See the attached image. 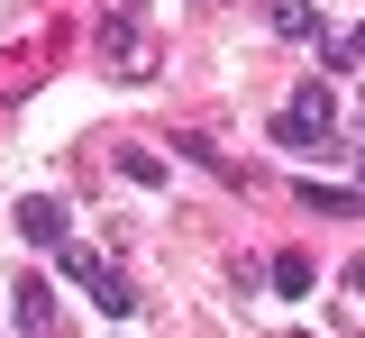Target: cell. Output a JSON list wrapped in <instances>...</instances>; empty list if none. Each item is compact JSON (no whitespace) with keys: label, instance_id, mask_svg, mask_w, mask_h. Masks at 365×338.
<instances>
[{"label":"cell","instance_id":"cell-5","mask_svg":"<svg viewBox=\"0 0 365 338\" xmlns=\"http://www.w3.org/2000/svg\"><path fill=\"white\" fill-rule=\"evenodd\" d=\"M265 19L283 28V37H302V46H319V9H311V0H265Z\"/></svg>","mask_w":365,"mask_h":338},{"label":"cell","instance_id":"cell-2","mask_svg":"<svg viewBox=\"0 0 365 338\" xmlns=\"http://www.w3.org/2000/svg\"><path fill=\"white\" fill-rule=\"evenodd\" d=\"M329 119H338V101H329V83H302V92L274 110V146H329Z\"/></svg>","mask_w":365,"mask_h":338},{"label":"cell","instance_id":"cell-9","mask_svg":"<svg viewBox=\"0 0 365 338\" xmlns=\"http://www.w3.org/2000/svg\"><path fill=\"white\" fill-rule=\"evenodd\" d=\"M347 165H356V174H365V119H356V155H347Z\"/></svg>","mask_w":365,"mask_h":338},{"label":"cell","instance_id":"cell-10","mask_svg":"<svg viewBox=\"0 0 365 338\" xmlns=\"http://www.w3.org/2000/svg\"><path fill=\"white\" fill-rule=\"evenodd\" d=\"M347 284H356V292H365V256H356V265H347Z\"/></svg>","mask_w":365,"mask_h":338},{"label":"cell","instance_id":"cell-7","mask_svg":"<svg viewBox=\"0 0 365 338\" xmlns=\"http://www.w3.org/2000/svg\"><path fill=\"white\" fill-rule=\"evenodd\" d=\"M302 201L311 210H365V193H329V183H302Z\"/></svg>","mask_w":365,"mask_h":338},{"label":"cell","instance_id":"cell-6","mask_svg":"<svg viewBox=\"0 0 365 338\" xmlns=\"http://www.w3.org/2000/svg\"><path fill=\"white\" fill-rule=\"evenodd\" d=\"M274 292L302 302V292H311V256H274Z\"/></svg>","mask_w":365,"mask_h":338},{"label":"cell","instance_id":"cell-1","mask_svg":"<svg viewBox=\"0 0 365 338\" xmlns=\"http://www.w3.org/2000/svg\"><path fill=\"white\" fill-rule=\"evenodd\" d=\"M91 46H101V64H110L119 83H146V73H155V37H146V0H101V28H91Z\"/></svg>","mask_w":365,"mask_h":338},{"label":"cell","instance_id":"cell-3","mask_svg":"<svg viewBox=\"0 0 365 338\" xmlns=\"http://www.w3.org/2000/svg\"><path fill=\"white\" fill-rule=\"evenodd\" d=\"M9 311H19V329H55V284H46V275H28V284H19V292H9Z\"/></svg>","mask_w":365,"mask_h":338},{"label":"cell","instance_id":"cell-8","mask_svg":"<svg viewBox=\"0 0 365 338\" xmlns=\"http://www.w3.org/2000/svg\"><path fill=\"white\" fill-rule=\"evenodd\" d=\"M338 55H347V64H365V28H356V37H347V46H338Z\"/></svg>","mask_w":365,"mask_h":338},{"label":"cell","instance_id":"cell-4","mask_svg":"<svg viewBox=\"0 0 365 338\" xmlns=\"http://www.w3.org/2000/svg\"><path fill=\"white\" fill-rule=\"evenodd\" d=\"M19 238L55 256V247H64V210H55V201H19Z\"/></svg>","mask_w":365,"mask_h":338}]
</instances>
